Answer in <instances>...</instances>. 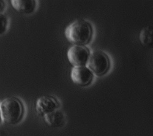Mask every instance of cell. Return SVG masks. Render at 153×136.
<instances>
[{"label":"cell","mask_w":153,"mask_h":136,"mask_svg":"<svg viewBox=\"0 0 153 136\" xmlns=\"http://www.w3.org/2000/svg\"><path fill=\"white\" fill-rule=\"evenodd\" d=\"M65 34L66 39L74 45H84L91 41L93 29L88 22L79 20L69 25L65 30Z\"/></svg>","instance_id":"1"},{"label":"cell","mask_w":153,"mask_h":136,"mask_svg":"<svg viewBox=\"0 0 153 136\" xmlns=\"http://www.w3.org/2000/svg\"><path fill=\"white\" fill-rule=\"evenodd\" d=\"M43 117L45 123L51 127H61L65 125L66 121L65 115L62 112H60L58 110L45 115Z\"/></svg>","instance_id":"8"},{"label":"cell","mask_w":153,"mask_h":136,"mask_svg":"<svg viewBox=\"0 0 153 136\" xmlns=\"http://www.w3.org/2000/svg\"><path fill=\"white\" fill-rule=\"evenodd\" d=\"M68 58L74 67L83 66L87 65L90 54L85 45H74L68 51Z\"/></svg>","instance_id":"4"},{"label":"cell","mask_w":153,"mask_h":136,"mask_svg":"<svg viewBox=\"0 0 153 136\" xmlns=\"http://www.w3.org/2000/svg\"><path fill=\"white\" fill-rule=\"evenodd\" d=\"M0 21H1V34H2L6 30L7 20L5 16L1 14V16H0Z\"/></svg>","instance_id":"10"},{"label":"cell","mask_w":153,"mask_h":136,"mask_svg":"<svg viewBox=\"0 0 153 136\" xmlns=\"http://www.w3.org/2000/svg\"><path fill=\"white\" fill-rule=\"evenodd\" d=\"M24 108L18 98L9 97L0 103V114L2 121L7 125H15L23 118Z\"/></svg>","instance_id":"2"},{"label":"cell","mask_w":153,"mask_h":136,"mask_svg":"<svg viewBox=\"0 0 153 136\" xmlns=\"http://www.w3.org/2000/svg\"><path fill=\"white\" fill-rule=\"evenodd\" d=\"M94 77V74L87 66L74 67L71 73V77L72 82L80 86L90 85Z\"/></svg>","instance_id":"5"},{"label":"cell","mask_w":153,"mask_h":136,"mask_svg":"<svg viewBox=\"0 0 153 136\" xmlns=\"http://www.w3.org/2000/svg\"><path fill=\"white\" fill-rule=\"evenodd\" d=\"M140 41L145 47L153 48V27L148 26L140 31Z\"/></svg>","instance_id":"9"},{"label":"cell","mask_w":153,"mask_h":136,"mask_svg":"<svg viewBox=\"0 0 153 136\" xmlns=\"http://www.w3.org/2000/svg\"><path fill=\"white\" fill-rule=\"evenodd\" d=\"M59 103L53 96H42L37 99L36 103V110L38 114L44 117L53 111L58 110Z\"/></svg>","instance_id":"6"},{"label":"cell","mask_w":153,"mask_h":136,"mask_svg":"<svg viewBox=\"0 0 153 136\" xmlns=\"http://www.w3.org/2000/svg\"><path fill=\"white\" fill-rule=\"evenodd\" d=\"M86 66L94 75L102 76L110 68V59L104 52L96 51L90 54Z\"/></svg>","instance_id":"3"},{"label":"cell","mask_w":153,"mask_h":136,"mask_svg":"<svg viewBox=\"0 0 153 136\" xmlns=\"http://www.w3.org/2000/svg\"><path fill=\"white\" fill-rule=\"evenodd\" d=\"M10 2L16 10L22 14L32 13L36 6L34 0H12Z\"/></svg>","instance_id":"7"}]
</instances>
